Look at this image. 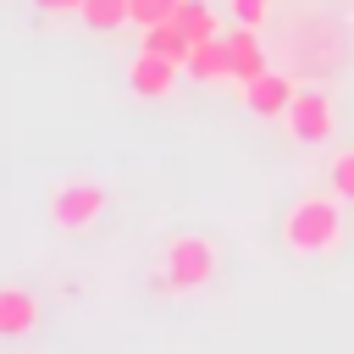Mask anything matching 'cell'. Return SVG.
Masks as SVG:
<instances>
[{"instance_id":"obj_14","label":"cell","mask_w":354,"mask_h":354,"mask_svg":"<svg viewBox=\"0 0 354 354\" xmlns=\"http://www.w3.org/2000/svg\"><path fill=\"white\" fill-rule=\"evenodd\" d=\"M326 177H332V194H343L354 205V149H337L332 166H326Z\"/></svg>"},{"instance_id":"obj_4","label":"cell","mask_w":354,"mask_h":354,"mask_svg":"<svg viewBox=\"0 0 354 354\" xmlns=\"http://www.w3.org/2000/svg\"><path fill=\"white\" fill-rule=\"evenodd\" d=\"M282 122H288V138H293V144H326V138L337 133L332 94H326V88H299L293 105L282 111Z\"/></svg>"},{"instance_id":"obj_7","label":"cell","mask_w":354,"mask_h":354,"mask_svg":"<svg viewBox=\"0 0 354 354\" xmlns=\"http://www.w3.org/2000/svg\"><path fill=\"white\" fill-rule=\"evenodd\" d=\"M221 44H227V66H232V83H249V77H260L266 72V44H260V28H227L221 33Z\"/></svg>"},{"instance_id":"obj_1","label":"cell","mask_w":354,"mask_h":354,"mask_svg":"<svg viewBox=\"0 0 354 354\" xmlns=\"http://www.w3.org/2000/svg\"><path fill=\"white\" fill-rule=\"evenodd\" d=\"M343 194H299L288 210H282V243L288 254L299 260H321V254H337L343 249Z\"/></svg>"},{"instance_id":"obj_3","label":"cell","mask_w":354,"mask_h":354,"mask_svg":"<svg viewBox=\"0 0 354 354\" xmlns=\"http://www.w3.org/2000/svg\"><path fill=\"white\" fill-rule=\"evenodd\" d=\"M100 216H105V188L94 177H61L50 188V221H55V232L83 238V232H94Z\"/></svg>"},{"instance_id":"obj_12","label":"cell","mask_w":354,"mask_h":354,"mask_svg":"<svg viewBox=\"0 0 354 354\" xmlns=\"http://www.w3.org/2000/svg\"><path fill=\"white\" fill-rule=\"evenodd\" d=\"M177 22L188 28L194 44H199V39H221V22H216V11H210L205 0H177Z\"/></svg>"},{"instance_id":"obj_15","label":"cell","mask_w":354,"mask_h":354,"mask_svg":"<svg viewBox=\"0 0 354 354\" xmlns=\"http://www.w3.org/2000/svg\"><path fill=\"white\" fill-rule=\"evenodd\" d=\"M227 11H232V22H243V28H266L271 0H227Z\"/></svg>"},{"instance_id":"obj_8","label":"cell","mask_w":354,"mask_h":354,"mask_svg":"<svg viewBox=\"0 0 354 354\" xmlns=\"http://www.w3.org/2000/svg\"><path fill=\"white\" fill-rule=\"evenodd\" d=\"M293 94H299L293 77H282V72H271V66H266L260 77L243 83V105H249L254 116H282V111L293 105Z\"/></svg>"},{"instance_id":"obj_11","label":"cell","mask_w":354,"mask_h":354,"mask_svg":"<svg viewBox=\"0 0 354 354\" xmlns=\"http://www.w3.org/2000/svg\"><path fill=\"white\" fill-rule=\"evenodd\" d=\"M77 22L94 28V33H116L122 22H133V11H127V0H83Z\"/></svg>"},{"instance_id":"obj_10","label":"cell","mask_w":354,"mask_h":354,"mask_svg":"<svg viewBox=\"0 0 354 354\" xmlns=\"http://www.w3.org/2000/svg\"><path fill=\"white\" fill-rule=\"evenodd\" d=\"M144 50H155V55H166V61H177V66H188V50H194V39H188V28L171 17V22H155V28H144Z\"/></svg>"},{"instance_id":"obj_2","label":"cell","mask_w":354,"mask_h":354,"mask_svg":"<svg viewBox=\"0 0 354 354\" xmlns=\"http://www.w3.org/2000/svg\"><path fill=\"white\" fill-rule=\"evenodd\" d=\"M216 271H221L216 238H205V232H177V238H166V249H160L155 288H160V293H199Z\"/></svg>"},{"instance_id":"obj_9","label":"cell","mask_w":354,"mask_h":354,"mask_svg":"<svg viewBox=\"0 0 354 354\" xmlns=\"http://www.w3.org/2000/svg\"><path fill=\"white\" fill-rule=\"evenodd\" d=\"M194 83H221V77H232V66H227V44L221 39H199L194 50H188V66H183Z\"/></svg>"},{"instance_id":"obj_5","label":"cell","mask_w":354,"mask_h":354,"mask_svg":"<svg viewBox=\"0 0 354 354\" xmlns=\"http://www.w3.org/2000/svg\"><path fill=\"white\" fill-rule=\"evenodd\" d=\"M177 61H166V55H155V50H138L133 61H127V88L138 94V100H166L171 88H177Z\"/></svg>"},{"instance_id":"obj_13","label":"cell","mask_w":354,"mask_h":354,"mask_svg":"<svg viewBox=\"0 0 354 354\" xmlns=\"http://www.w3.org/2000/svg\"><path fill=\"white\" fill-rule=\"evenodd\" d=\"M127 11H133V28L144 33L155 22H171L177 17V0H127Z\"/></svg>"},{"instance_id":"obj_6","label":"cell","mask_w":354,"mask_h":354,"mask_svg":"<svg viewBox=\"0 0 354 354\" xmlns=\"http://www.w3.org/2000/svg\"><path fill=\"white\" fill-rule=\"evenodd\" d=\"M39 315H44V304L33 288H22V282L0 288V337H28L39 326Z\"/></svg>"},{"instance_id":"obj_16","label":"cell","mask_w":354,"mask_h":354,"mask_svg":"<svg viewBox=\"0 0 354 354\" xmlns=\"http://www.w3.org/2000/svg\"><path fill=\"white\" fill-rule=\"evenodd\" d=\"M33 6H39V11H50V17H66V11L77 17V11H83V0H33Z\"/></svg>"}]
</instances>
